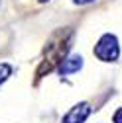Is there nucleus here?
<instances>
[{"label": "nucleus", "mask_w": 122, "mask_h": 123, "mask_svg": "<svg viewBox=\"0 0 122 123\" xmlns=\"http://www.w3.org/2000/svg\"><path fill=\"white\" fill-rule=\"evenodd\" d=\"M10 74H12V67H10V65H6V63H2V65H0V84L6 82Z\"/></svg>", "instance_id": "nucleus-4"}, {"label": "nucleus", "mask_w": 122, "mask_h": 123, "mask_svg": "<svg viewBox=\"0 0 122 123\" xmlns=\"http://www.w3.org/2000/svg\"><path fill=\"white\" fill-rule=\"evenodd\" d=\"M112 121L114 123H122V107H120V110L114 113V117H112Z\"/></svg>", "instance_id": "nucleus-5"}, {"label": "nucleus", "mask_w": 122, "mask_h": 123, "mask_svg": "<svg viewBox=\"0 0 122 123\" xmlns=\"http://www.w3.org/2000/svg\"><path fill=\"white\" fill-rule=\"evenodd\" d=\"M39 2H47V0H39Z\"/></svg>", "instance_id": "nucleus-7"}, {"label": "nucleus", "mask_w": 122, "mask_h": 123, "mask_svg": "<svg viewBox=\"0 0 122 123\" xmlns=\"http://www.w3.org/2000/svg\"><path fill=\"white\" fill-rule=\"evenodd\" d=\"M95 55L100 61H106V63H112V61L118 59L120 55V47H118V39L112 33H106L99 39V43L95 45Z\"/></svg>", "instance_id": "nucleus-1"}, {"label": "nucleus", "mask_w": 122, "mask_h": 123, "mask_svg": "<svg viewBox=\"0 0 122 123\" xmlns=\"http://www.w3.org/2000/svg\"><path fill=\"white\" fill-rule=\"evenodd\" d=\"M81 67H83V59L79 55H75V57L65 59L63 63L59 65V72H61V76H63V74H71V72H77Z\"/></svg>", "instance_id": "nucleus-3"}, {"label": "nucleus", "mask_w": 122, "mask_h": 123, "mask_svg": "<svg viewBox=\"0 0 122 123\" xmlns=\"http://www.w3.org/2000/svg\"><path fill=\"white\" fill-rule=\"evenodd\" d=\"M91 113V107L87 102H81L77 104L75 107H71V110L63 115V119H61V123H85V119L89 117Z\"/></svg>", "instance_id": "nucleus-2"}, {"label": "nucleus", "mask_w": 122, "mask_h": 123, "mask_svg": "<svg viewBox=\"0 0 122 123\" xmlns=\"http://www.w3.org/2000/svg\"><path fill=\"white\" fill-rule=\"evenodd\" d=\"M75 4H89V2H93V0H73Z\"/></svg>", "instance_id": "nucleus-6"}]
</instances>
